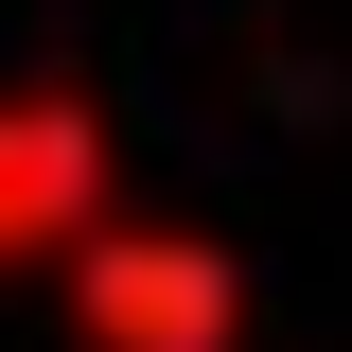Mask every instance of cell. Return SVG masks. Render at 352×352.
Segmentation results:
<instances>
[{
    "label": "cell",
    "instance_id": "1",
    "mask_svg": "<svg viewBox=\"0 0 352 352\" xmlns=\"http://www.w3.org/2000/svg\"><path fill=\"white\" fill-rule=\"evenodd\" d=\"M53 300H71L88 352H247V264L212 229H176V212H106L53 264Z\"/></svg>",
    "mask_w": 352,
    "mask_h": 352
},
{
    "label": "cell",
    "instance_id": "2",
    "mask_svg": "<svg viewBox=\"0 0 352 352\" xmlns=\"http://www.w3.org/2000/svg\"><path fill=\"white\" fill-rule=\"evenodd\" d=\"M124 212V141H106V106L53 71L0 88V264H71L88 229Z\"/></svg>",
    "mask_w": 352,
    "mask_h": 352
}]
</instances>
